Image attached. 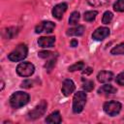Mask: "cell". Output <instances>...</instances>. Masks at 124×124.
<instances>
[{
	"mask_svg": "<svg viewBox=\"0 0 124 124\" xmlns=\"http://www.w3.org/2000/svg\"><path fill=\"white\" fill-rule=\"evenodd\" d=\"M112 17H113L112 13H111V12H109V11H107V12H105V13H104V15H103L102 22H103L104 24H108V23L111 21Z\"/></svg>",
	"mask_w": 124,
	"mask_h": 124,
	"instance_id": "obj_21",
	"label": "cell"
},
{
	"mask_svg": "<svg viewBox=\"0 0 124 124\" xmlns=\"http://www.w3.org/2000/svg\"><path fill=\"white\" fill-rule=\"evenodd\" d=\"M55 43V37H41L38 40V45L41 47L46 48V47H52Z\"/></svg>",
	"mask_w": 124,
	"mask_h": 124,
	"instance_id": "obj_11",
	"label": "cell"
},
{
	"mask_svg": "<svg viewBox=\"0 0 124 124\" xmlns=\"http://www.w3.org/2000/svg\"><path fill=\"white\" fill-rule=\"evenodd\" d=\"M35 71V67L32 63L29 62H21L16 67V73L20 77H30L33 75Z\"/></svg>",
	"mask_w": 124,
	"mask_h": 124,
	"instance_id": "obj_5",
	"label": "cell"
},
{
	"mask_svg": "<svg viewBox=\"0 0 124 124\" xmlns=\"http://www.w3.org/2000/svg\"><path fill=\"white\" fill-rule=\"evenodd\" d=\"M98 93H100V94H103V93L104 94H113V93H116V88L110 84H105L101 88H99Z\"/></svg>",
	"mask_w": 124,
	"mask_h": 124,
	"instance_id": "obj_16",
	"label": "cell"
},
{
	"mask_svg": "<svg viewBox=\"0 0 124 124\" xmlns=\"http://www.w3.org/2000/svg\"><path fill=\"white\" fill-rule=\"evenodd\" d=\"M104 110L107 114L110 116H114L119 113L121 110V104L116 101H109L104 104Z\"/></svg>",
	"mask_w": 124,
	"mask_h": 124,
	"instance_id": "obj_6",
	"label": "cell"
},
{
	"mask_svg": "<svg viewBox=\"0 0 124 124\" xmlns=\"http://www.w3.org/2000/svg\"><path fill=\"white\" fill-rule=\"evenodd\" d=\"M76 89V86H75V83L72 79H65L62 83V87H61V90H62V93L65 95V96H69L71 95Z\"/></svg>",
	"mask_w": 124,
	"mask_h": 124,
	"instance_id": "obj_10",
	"label": "cell"
},
{
	"mask_svg": "<svg viewBox=\"0 0 124 124\" xmlns=\"http://www.w3.org/2000/svg\"><path fill=\"white\" fill-rule=\"evenodd\" d=\"M67 8H68V5L66 3H59V4H57L52 9V12H51L52 16L55 18H57V19H61L63 15H64V13L67 11Z\"/></svg>",
	"mask_w": 124,
	"mask_h": 124,
	"instance_id": "obj_8",
	"label": "cell"
},
{
	"mask_svg": "<svg viewBox=\"0 0 124 124\" xmlns=\"http://www.w3.org/2000/svg\"><path fill=\"white\" fill-rule=\"evenodd\" d=\"M108 35H109V29L108 27H99L93 32L92 38L96 41H102L105 38H107Z\"/></svg>",
	"mask_w": 124,
	"mask_h": 124,
	"instance_id": "obj_9",
	"label": "cell"
},
{
	"mask_svg": "<svg viewBox=\"0 0 124 124\" xmlns=\"http://www.w3.org/2000/svg\"><path fill=\"white\" fill-rule=\"evenodd\" d=\"M82 88H83L84 91L90 92V91H92L93 88H94V82H93L92 80H85V82H84L83 85H82Z\"/></svg>",
	"mask_w": 124,
	"mask_h": 124,
	"instance_id": "obj_25",
	"label": "cell"
},
{
	"mask_svg": "<svg viewBox=\"0 0 124 124\" xmlns=\"http://www.w3.org/2000/svg\"><path fill=\"white\" fill-rule=\"evenodd\" d=\"M83 67H84V63L82 61H78V62L73 64L72 66H70L68 70L70 72H74V71H78V70H82Z\"/></svg>",
	"mask_w": 124,
	"mask_h": 124,
	"instance_id": "obj_23",
	"label": "cell"
},
{
	"mask_svg": "<svg viewBox=\"0 0 124 124\" xmlns=\"http://www.w3.org/2000/svg\"><path fill=\"white\" fill-rule=\"evenodd\" d=\"M71 46H73V47H76V46H78V41L77 40H72L71 41Z\"/></svg>",
	"mask_w": 124,
	"mask_h": 124,
	"instance_id": "obj_30",
	"label": "cell"
},
{
	"mask_svg": "<svg viewBox=\"0 0 124 124\" xmlns=\"http://www.w3.org/2000/svg\"><path fill=\"white\" fill-rule=\"evenodd\" d=\"M110 53L113 55H122L124 54V43H121L119 45H117L116 46H114L113 48H111Z\"/></svg>",
	"mask_w": 124,
	"mask_h": 124,
	"instance_id": "obj_18",
	"label": "cell"
},
{
	"mask_svg": "<svg viewBox=\"0 0 124 124\" xmlns=\"http://www.w3.org/2000/svg\"><path fill=\"white\" fill-rule=\"evenodd\" d=\"M20 86L22 88H30L31 86H33V81L30 80V79H26V80H23L20 84Z\"/></svg>",
	"mask_w": 124,
	"mask_h": 124,
	"instance_id": "obj_28",
	"label": "cell"
},
{
	"mask_svg": "<svg viewBox=\"0 0 124 124\" xmlns=\"http://www.w3.org/2000/svg\"><path fill=\"white\" fill-rule=\"evenodd\" d=\"M27 53H28L27 46L24 44H20L12 52H10V54L8 55V59L13 62H18L23 60L27 56Z\"/></svg>",
	"mask_w": 124,
	"mask_h": 124,
	"instance_id": "obj_2",
	"label": "cell"
},
{
	"mask_svg": "<svg viewBox=\"0 0 124 124\" xmlns=\"http://www.w3.org/2000/svg\"><path fill=\"white\" fill-rule=\"evenodd\" d=\"M78 20H79V13L78 12H73L70 16V18H69V24L76 25V24H78Z\"/></svg>",
	"mask_w": 124,
	"mask_h": 124,
	"instance_id": "obj_20",
	"label": "cell"
},
{
	"mask_svg": "<svg viewBox=\"0 0 124 124\" xmlns=\"http://www.w3.org/2000/svg\"><path fill=\"white\" fill-rule=\"evenodd\" d=\"M17 33L18 31L16 27H9L3 31V36L6 39H13L15 36H16Z\"/></svg>",
	"mask_w": 124,
	"mask_h": 124,
	"instance_id": "obj_15",
	"label": "cell"
},
{
	"mask_svg": "<svg viewBox=\"0 0 124 124\" xmlns=\"http://www.w3.org/2000/svg\"><path fill=\"white\" fill-rule=\"evenodd\" d=\"M115 12H124V0H117L113 5Z\"/></svg>",
	"mask_w": 124,
	"mask_h": 124,
	"instance_id": "obj_24",
	"label": "cell"
},
{
	"mask_svg": "<svg viewBox=\"0 0 124 124\" xmlns=\"http://www.w3.org/2000/svg\"><path fill=\"white\" fill-rule=\"evenodd\" d=\"M38 56L41 58H50V57H56L57 55L56 53L48 51V50H42V51H39Z\"/></svg>",
	"mask_w": 124,
	"mask_h": 124,
	"instance_id": "obj_22",
	"label": "cell"
},
{
	"mask_svg": "<svg viewBox=\"0 0 124 124\" xmlns=\"http://www.w3.org/2000/svg\"><path fill=\"white\" fill-rule=\"evenodd\" d=\"M46 107H47V103L45 100L41 101L39 105H37L32 110H30L27 113V119L35 120V119L40 118L41 116H43L45 114V112L46 110Z\"/></svg>",
	"mask_w": 124,
	"mask_h": 124,
	"instance_id": "obj_4",
	"label": "cell"
},
{
	"mask_svg": "<svg viewBox=\"0 0 124 124\" xmlns=\"http://www.w3.org/2000/svg\"><path fill=\"white\" fill-rule=\"evenodd\" d=\"M115 81H116V83L119 84V85H124V72L120 73V74L116 77Z\"/></svg>",
	"mask_w": 124,
	"mask_h": 124,
	"instance_id": "obj_27",
	"label": "cell"
},
{
	"mask_svg": "<svg viewBox=\"0 0 124 124\" xmlns=\"http://www.w3.org/2000/svg\"><path fill=\"white\" fill-rule=\"evenodd\" d=\"M86 94L82 91H78L74 95L73 99V111L75 113H79L82 111L86 103Z\"/></svg>",
	"mask_w": 124,
	"mask_h": 124,
	"instance_id": "obj_3",
	"label": "cell"
},
{
	"mask_svg": "<svg viewBox=\"0 0 124 124\" xmlns=\"http://www.w3.org/2000/svg\"><path fill=\"white\" fill-rule=\"evenodd\" d=\"M61 121H62L61 115H60V112L58 110L50 113L46 118V123H51V124H59V123H61Z\"/></svg>",
	"mask_w": 124,
	"mask_h": 124,
	"instance_id": "obj_13",
	"label": "cell"
},
{
	"mask_svg": "<svg viewBox=\"0 0 124 124\" xmlns=\"http://www.w3.org/2000/svg\"><path fill=\"white\" fill-rule=\"evenodd\" d=\"M92 71H93V70H92V68L88 67V68H86V69L82 72V74H83V75H90V74L92 73Z\"/></svg>",
	"mask_w": 124,
	"mask_h": 124,
	"instance_id": "obj_29",
	"label": "cell"
},
{
	"mask_svg": "<svg viewBox=\"0 0 124 124\" xmlns=\"http://www.w3.org/2000/svg\"><path fill=\"white\" fill-rule=\"evenodd\" d=\"M97 15H98V12L97 11H87V12L84 13L83 18H84L85 21H89L90 22V21H93L96 18Z\"/></svg>",
	"mask_w": 124,
	"mask_h": 124,
	"instance_id": "obj_17",
	"label": "cell"
},
{
	"mask_svg": "<svg viewBox=\"0 0 124 124\" xmlns=\"http://www.w3.org/2000/svg\"><path fill=\"white\" fill-rule=\"evenodd\" d=\"M112 78H113V74L108 71H102L97 76V79L102 83L109 82L110 80H112Z\"/></svg>",
	"mask_w": 124,
	"mask_h": 124,
	"instance_id": "obj_12",
	"label": "cell"
},
{
	"mask_svg": "<svg viewBox=\"0 0 124 124\" xmlns=\"http://www.w3.org/2000/svg\"><path fill=\"white\" fill-rule=\"evenodd\" d=\"M55 63H56V57H53V58H51L48 62H46V63L45 64V68L47 70V72H50V71L53 69V67L55 66Z\"/></svg>",
	"mask_w": 124,
	"mask_h": 124,
	"instance_id": "obj_26",
	"label": "cell"
},
{
	"mask_svg": "<svg viewBox=\"0 0 124 124\" xmlns=\"http://www.w3.org/2000/svg\"><path fill=\"white\" fill-rule=\"evenodd\" d=\"M29 95L22 91L15 92L10 97V105L14 108H19L29 102Z\"/></svg>",
	"mask_w": 124,
	"mask_h": 124,
	"instance_id": "obj_1",
	"label": "cell"
},
{
	"mask_svg": "<svg viewBox=\"0 0 124 124\" xmlns=\"http://www.w3.org/2000/svg\"><path fill=\"white\" fill-rule=\"evenodd\" d=\"M84 32V26L83 25H78L73 28H70L67 30L66 34L68 36H81Z\"/></svg>",
	"mask_w": 124,
	"mask_h": 124,
	"instance_id": "obj_14",
	"label": "cell"
},
{
	"mask_svg": "<svg viewBox=\"0 0 124 124\" xmlns=\"http://www.w3.org/2000/svg\"><path fill=\"white\" fill-rule=\"evenodd\" d=\"M111 0H87L88 4L93 6V7H100V6H105L110 3Z\"/></svg>",
	"mask_w": 124,
	"mask_h": 124,
	"instance_id": "obj_19",
	"label": "cell"
},
{
	"mask_svg": "<svg viewBox=\"0 0 124 124\" xmlns=\"http://www.w3.org/2000/svg\"><path fill=\"white\" fill-rule=\"evenodd\" d=\"M54 28H55V24L52 21H42L39 25L36 26L35 32L36 33H42V32L51 33Z\"/></svg>",
	"mask_w": 124,
	"mask_h": 124,
	"instance_id": "obj_7",
	"label": "cell"
}]
</instances>
